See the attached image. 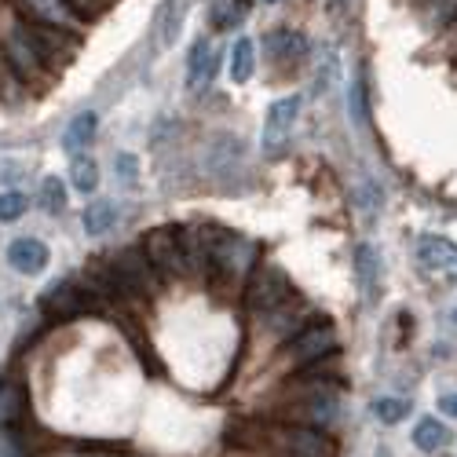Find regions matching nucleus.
<instances>
[{"label":"nucleus","instance_id":"f257e3e1","mask_svg":"<svg viewBox=\"0 0 457 457\" xmlns=\"http://www.w3.org/2000/svg\"><path fill=\"white\" fill-rule=\"evenodd\" d=\"M293 300V282L278 263H256V271L245 286V303L253 312H275Z\"/></svg>","mask_w":457,"mask_h":457},{"label":"nucleus","instance_id":"f03ea898","mask_svg":"<svg viewBox=\"0 0 457 457\" xmlns=\"http://www.w3.org/2000/svg\"><path fill=\"white\" fill-rule=\"evenodd\" d=\"M4 59L15 70V78H22V81H29L33 73H41L45 45H41V37H37V29H29L26 22L15 19L8 26V33H4Z\"/></svg>","mask_w":457,"mask_h":457},{"label":"nucleus","instance_id":"7ed1b4c3","mask_svg":"<svg viewBox=\"0 0 457 457\" xmlns=\"http://www.w3.org/2000/svg\"><path fill=\"white\" fill-rule=\"evenodd\" d=\"M296 113H300V96H282L271 103L268 121H263V136H260L268 158H282V150L289 146V136H293V125H296Z\"/></svg>","mask_w":457,"mask_h":457},{"label":"nucleus","instance_id":"20e7f679","mask_svg":"<svg viewBox=\"0 0 457 457\" xmlns=\"http://www.w3.org/2000/svg\"><path fill=\"white\" fill-rule=\"evenodd\" d=\"M286 352H289V362H293L296 370L312 366V362H322L326 355L337 352V329H333L329 322H315V326H308V329H300V333L289 340Z\"/></svg>","mask_w":457,"mask_h":457},{"label":"nucleus","instance_id":"39448f33","mask_svg":"<svg viewBox=\"0 0 457 457\" xmlns=\"http://www.w3.org/2000/svg\"><path fill=\"white\" fill-rule=\"evenodd\" d=\"M143 253L150 260V268L162 271V275H187L183 268V242H179V231L176 227H158L150 231L146 242H143Z\"/></svg>","mask_w":457,"mask_h":457},{"label":"nucleus","instance_id":"423d86ee","mask_svg":"<svg viewBox=\"0 0 457 457\" xmlns=\"http://www.w3.org/2000/svg\"><path fill=\"white\" fill-rule=\"evenodd\" d=\"M271 443L282 457H333V443L319 428H303V425L278 428Z\"/></svg>","mask_w":457,"mask_h":457},{"label":"nucleus","instance_id":"0eeeda50","mask_svg":"<svg viewBox=\"0 0 457 457\" xmlns=\"http://www.w3.org/2000/svg\"><path fill=\"white\" fill-rule=\"evenodd\" d=\"M253 256V245L242 238V235H212V271L209 275H223V278H235L242 275V268Z\"/></svg>","mask_w":457,"mask_h":457},{"label":"nucleus","instance_id":"6e6552de","mask_svg":"<svg viewBox=\"0 0 457 457\" xmlns=\"http://www.w3.org/2000/svg\"><path fill=\"white\" fill-rule=\"evenodd\" d=\"M41 308H45L48 319H73V315H81L88 308V296L78 286H70V282H62V286L55 282V286L45 289Z\"/></svg>","mask_w":457,"mask_h":457},{"label":"nucleus","instance_id":"1a4fd4ad","mask_svg":"<svg viewBox=\"0 0 457 457\" xmlns=\"http://www.w3.org/2000/svg\"><path fill=\"white\" fill-rule=\"evenodd\" d=\"M8 263L19 275L33 278V275H41L48 268V245L41 238H15L8 245Z\"/></svg>","mask_w":457,"mask_h":457},{"label":"nucleus","instance_id":"9d476101","mask_svg":"<svg viewBox=\"0 0 457 457\" xmlns=\"http://www.w3.org/2000/svg\"><path fill=\"white\" fill-rule=\"evenodd\" d=\"M22 8L45 26L55 29H73L78 26V12H73L70 0H22Z\"/></svg>","mask_w":457,"mask_h":457},{"label":"nucleus","instance_id":"9b49d317","mask_svg":"<svg viewBox=\"0 0 457 457\" xmlns=\"http://www.w3.org/2000/svg\"><path fill=\"white\" fill-rule=\"evenodd\" d=\"M29 421V392L19 380H4L0 385V425H22Z\"/></svg>","mask_w":457,"mask_h":457},{"label":"nucleus","instance_id":"f8f14e48","mask_svg":"<svg viewBox=\"0 0 457 457\" xmlns=\"http://www.w3.org/2000/svg\"><path fill=\"white\" fill-rule=\"evenodd\" d=\"M417 260L425 263L428 271H450L457 263V245L450 238H439V235H425L421 242H417Z\"/></svg>","mask_w":457,"mask_h":457},{"label":"nucleus","instance_id":"ddd939ff","mask_svg":"<svg viewBox=\"0 0 457 457\" xmlns=\"http://www.w3.org/2000/svg\"><path fill=\"white\" fill-rule=\"evenodd\" d=\"M212 73H216V52L205 37H198L195 48H190V62H187V85L198 92L212 81Z\"/></svg>","mask_w":457,"mask_h":457},{"label":"nucleus","instance_id":"4468645a","mask_svg":"<svg viewBox=\"0 0 457 457\" xmlns=\"http://www.w3.org/2000/svg\"><path fill=\"white\" fill-rule=\"evenodd\" d=\"M96 132H99V113H92V110L78 113V118H73V121L66 125V132H62V150H66V154L78 158L81 150L96 139Z\"/></svg>","mask_w":457,"mask_h":457},{"label":"nucleus","instance_id":"2eb2a0df","mask_svg":"<svg viewBox=\"0 0 457 457\" xmlns=\"http://www.w3.org/2000/svg\"><path fill=\"white\" fill-rule=\"evenodd\" d=\"M249 19V0H209L212 29H238Z\"/></svg>","mask_w":457,"mask_h":457},{"label":"nucleus","instance_id":"dca6fc26","mask_svg":"<svg viewBox=\"0 0 457 457\" xmlns=\"http://www.w3.org/2000/svg\"><path fill=\"white\" fill-rule=\"evenodd\" d=\"M450 439H453L450 428L439 425L436 417H425V421H417V428H413V446L421 453H439V450L450 446Z\"/></svg>","mask_w":457,"mask_h":457},{"label":"nucleus","instance_id":"f3484780","mask_svg":"<svg viewBox=\"0 0 457 457\" xmlns=\"http://www.w3.org/2000/svg\"><path fill=\"white\" fill-rule=\"evenodd\" d=\"M242 158V139L238 136H216L212 146H209V169L227 176L235 169V162Z\"/></svg>","mask_w":457,"mask_h":457},{"label":"nucleus","instance_id":"a211bd4d","mask_svg":"<svg viewBox=\"0 0 457 457\" xmlns=\"http://www.w3.org/2000/svg\"><path fill=\"white\" fill-rule=\"evenodd\" d=\"M268 52L275 59H303L308 55V37H303L300 29H275L268 37Z\"/></svg>","mask_w":457,"mask_h":457},{"label":"nucleus","instance_id":"6ab92c4d","mask_svg":"<svg viewBox=\"0 0 457 457\" xmlns=\"http://www.w3.org/2000/svg\"><path fill=\"white\" fill-rule=\"evenodd\" d=\"M253 70H256V45L249 37H238L235 48H231V81L245 85L253 78Z\"/></svg>","mask_w":457,"mask_h":457},{"label":"nucleus","instance_id":"aec40b11","mask_svg":"<svg viewBox=\"0 0 457 457\" xmlns=\"http://www.w3.org/2000/svg\"><path fill=\"white\" fill-rule=\"evenodd\" d=\"M113 223H118V205H113V202L99 198V202H92V205L85 209V231H88V235L99 238V235L110 231Z\"/></svg>","mask_w":457,"mask_h":457},{"label":"nucleus","instance_id":"412c9836","mask_svg":"<svg viewBox=\"0 0 457 457\" xmlns=\"http://www.w3.org/2000/svg\"><path fill=\"white\" fill-rule=\"evenodd\" d=\"M70 183H73L78 195H96V187H99V165L92 158L78 154V158H73V165H70Z\"/></svg>","mask_w":457,"mask_h":457},{"label":"nucleus","instance_id":"4be33fe9","mask_svg":"<svg viewBox=\"0 0 457 457\" xmlns=\"http://www.w3.org/2000/svg\"><path fill=\"white\" fill-rule=\"evenodd\" d=\"M303 417H308L312 425H329L337 417V395L333 392H319L315 399L303 403Z\"/></svg>","mask_w":457,"mask_h":457},{"label":"nucleus","instance_id":"5701e85b","mask_svg":"<svg viewBox=\"0 0 457 457\" xmlns=\"http://www.w3.org/2000/svg\"><path fill=\"white\" fill-rule=\"evenodd\" d=\"M0 457H29L22 425H0Z\"/></svg>","mask_w":457,"mask_h":457},{"label":"nucleus","instance_id":"b1692460","mask_svg":"<svg viewBox=\"0 0 457 457\" xmlns=\"http://www.w3.org/2000/svg\"><path fill=\"white\" fill-rule=\"evenodd\" d=\"M176 33H179V4L169 0V4L158 12V48H172Z\"/></svg>","mask_w":457,"mask_h":457},{"label":"nucleus","instance_id":"393cba45","mask_svg":"<svg viewBox=\"0 0 457 457\" xmlns=\"http://www.w3.org/2000/svg\"><path fill=\"white\" fill-rule=\"evenodd\" d=\"M355 271H359V282H362V289L370 293V289L377 286V271H380V263H377V253H373V245H359V249H355Z\"/></svg>","mask_w":457,"mask_h":457},{"label":"nucleus","instance_id":"a878e982","mask_svg":"<svg viewBox=\"0 0 457 457\" xmlns=\"http://www.w3.org/2000/svg\"><path fill=\"white\" fill-rule=\"evenodd\" d=\"M406 413H410V403L406 399H395V395H385V399L373 403V417H377L380 425H399Z\"/></svg>","mask_w":457,"mask_h":457},{"label":"nucleus","instance_id":"bb28decb","mask_svg":"<svg viewBox=\"0 0 457 457\" xmlns=\"http://www.w3.org/2000/svg\"><path fill=\"white\" fill-rule=\"evenodd\" d=\"M348 110H352V118H355V125H370V106H366V81H362V73L352 81V88H348Z\"/></svg>","mask_w":457,"mask_h":457},{"label":"nucleus","instance_id":"cd10ccee","mask_svg":"<svg viewBox=\"0 0 457 457\" xmlns=\"http://www.w3.org/2000/svg\"><path fill=\"white\" fill-rule=\"evenodd\" d=\"M41 205H45V212H62L66 209V187L59 183V176H48L45 183H41Z\"/></svg>","mask_w":457,"mask_h":457},{"label":"nucleus","instance_id":"c85d7f7f","mask_svg":"<svg viewBox=\"0 0 457 457\" xmlns=\"http://www.w3.org/2000/svg\"><path fill=\"white\" fill-rule=\"evenodd\" d=\"M26 209H29V198L19 195V190H4V195H0V223H12L19 216H26Z\"/></svg>","mask_w":457,"mask_h":457},{"label":"nucleus","instance_id":"c756f323","mask_svg":"<svg viewBox=\"0 0 457 457\" xmlns=\"http://www.w3.org/2000/svg\"><path fill=\"white\" fill-rule=\"evenodd\" d=\"M113 169H118V176H121L125 187H136L139 183V162L132 154H118V158H113Z\"/></svg>","mask_w":457,"mask_h":457},{"label":"nucleus","instance_id":"7c9ffc66","mask_svg":"<svg viewBox=\"0 0 457 457\" xmlns=\"http://www.w3.org/2000/svg\"><path fill=\"white\" fill-rule=\"evenodd\" d=\"M450 19H457V0H432L428 22H432V26H446Z\"/></svg>","mask_w":457,"mask_h":457},{"label":"nucleus","instance_id":"2f4dec72","mask_svg":"<svg viewBox=\"0 0 457 457\" xmlns=\"http://www.w3.org/2000/svg\"><path fill=\"white\" fill-rule=\"evenodd\" d=\"M337 70H340V62H337V52H326V62L319 66V78H315L319 92H329V88H333V81H337Z\"/></svg>","mask_w":457,"mask_h":457},{"label":"nucleus","instance_id":"473e14b6","mask_svg":"<svg viewBox=\"0 0 457 457\" xmlns=\"http://www.w3.org/2000/svg\"><path fill=\"white\" fill-rule=\"evenodd\" d=\"M355 202H359V209H362V212H373L380 202H385V195H380V187H373V183H362V187L355 190Z\"/></svg>","mask_w":457,"mask_h":457},{"label":"nucleus","instance_id":"72a5a7b5","mask_svg":"<svg viewBox=\"0 0 457 457\" xmlns=\"http://www.w3.org/2000/svg\"><path fill=\"white\" fill-rule=\"evenodd\" d=\"M439 410H443L446 417H457V395H443V399H439Z\"/></svg>","mask_w":457,"mask_h":457},{"label":"nucleus","instance_id":"f704fd0d","mask_svg":"<svg viewBox=\"0 0 457 457\" xmlns=\"http://www.w3.org/2000/svg\"><path fill=\"white\" fill-rule=\"evenodd\" d=\"M70 4H78L81 12H88V0H70Z\"/></svg>","mask_w":457,"mask_h":457},{"label":"nucleus","instance_id":"c9c22d12","mask_svg":"<svg viewBox=\"0 0 457 457\" xmlns=\"http://www.w3.org/2000/svg\"><path fill=\"white\" fill-rule=\"evenodd\" d=\"M446 275H450V278H453V282H457V263H453V268H450V271H446Z\"/></svg>","mask_w":457,"mask_h":457},{"label":"nucleus","instance_id":"e433bc0d","mask_svg":"<svg viewBox=\"0 0 457 457\" xmlns=\"http://www.w3.org/2000/svg\"><path fill=\"white\" fill-rule=\"evenodd\" d=\"M263 4H278V0H263Z\"/></svg>","mask_w":457,"mask_h":457},{"label":"nucleus","instance_id":"4c0bfd02","mask_svg":"<svg viewBox=\"0 0 457 457\" xmlns=\"http://www.w3.org/2000/svg\"><path fill=\"white\" fill-rule=\"evenodd\" d=\"M337 4H348V0H337Z\"/></svg>","mask_w":457,"mask_h":457},{"label":"nucleus","instance_id":"58836bf2","mask_svg":"<svg viewBox=\"0 0 457 457\" xmlns=\"http://www.w3.org/2000/svg\"><path fill=\"white\" fill-rule=\"evenodd\" d=\"M453 322H457V312H453Z\"/></svg>","mask_w":457,"mask_h":457}]
</instances>
